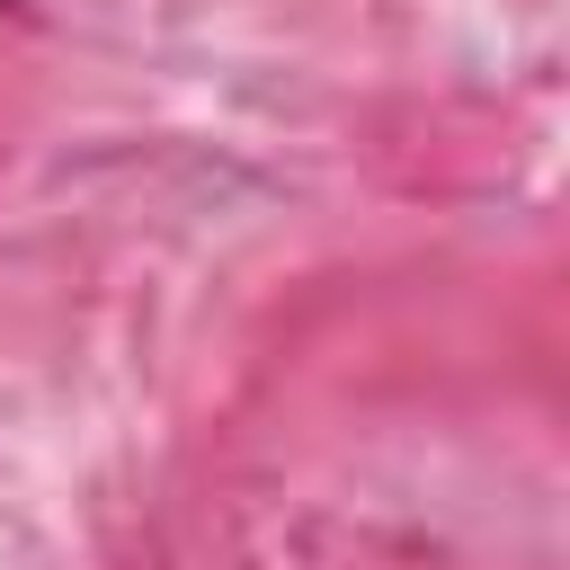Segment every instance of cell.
<instances>
[{
    "mask_svg": "<svg viewBox=\"0 0 570 570\" xmlns=\"http://www.w3.org/2000/svg\"><path fill=\"white\" fill-rule=\"evenodd\" d=\"M0 18H27V0H0Z\"/></svg>",
    "mask_w": 570,
    "mask_h": 570,
    "instance_id": "cell-1",
    "label": "cell"
}]
</instances>
